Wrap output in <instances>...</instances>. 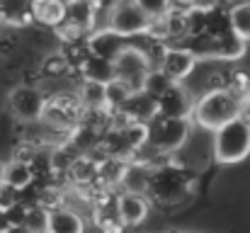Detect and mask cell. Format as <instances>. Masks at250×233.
I'll use <instances>...</instances> for the list:
<instances>
[{
    "mask_svg": "<svg viewBox=\"0 0 250 233\" xmlns=\"http://www.w3.org/2000/svg\"><path fill=\"white\" fill-rule=\"evenodd\" d=\"M241 92L233 87H214L207 90L194 105H192V119L209 131H216L219 127L229 124L231 119L238 117V105H241Z\"/></svg>",
    "mask_w": 250,
    "mask_h": 233,
    "instance_id": "obj_1",
    "label": "cell"
},
{
    "mask_svg": "<svg viewBox=\"0 0 250 233\" xmlns=\"http://www.w3.org/2000/svg\"><path fill=\"white\" fill-rule=\"evenodd\" d=\"M153 64H151V56L134 46V44H122L112 59H109V71H112V78L126 83L131 90H141L144 87V80L151 73Z\"/></svg>",
    "mask_w": 250,
    "mask_h": 233,
    "instance_id": "obj_2",
    "label": "cell"
},
{
    "mask_svg": "<svg viewBox=\"0 0 250 233\" xmlns=\"http://www.w3.org/2000/svg\"><path fill=\"white\" fill-rule=\"evenodd\" d=\"M250 155V124L243 119H231L214 131V158L224 165L241 163Z\"/></svg>",
    "mask_w": 250,
    "mask_h": 233,
    "instance_id": "obj_3",
    "label": "cell"
},
{
    "mask_svg": "<svg viewBox=\"0 0 250 233\" xmlns=\"http://www.w3.org/2000/svg\"><path fill=\"white\" fill-rule=\"evenodd\" d=\"M104 32L114 37H136V34H148L151 29V17L134 2V0H122L104 15Z\"/></svg>",
    "mask_w": 250,
    "mask_h": 233,
    "instance_id": "obj_4",
    "label": "cell"
},
{
    "mask_svg": "<svg viewBox=\"0 0 250 233\" xmlns=\"http://www.w3.org/2000/svg\"><path fill=\"white\" fill-rule=\"evenodd\" d=\"M189 134V117L175 119V117H156L153 127H148V141L158 151L177 148Z\"/></svg>",
    "mask_w": 250,
    "mask_h": 233,
    "instance_id": "obj_5",
    "label": "cell"
},
{
    "mask_svg": "<svg viewBox=\"0 0 250 233\" xmlns=\"http://www.w3.org/2000/svg\"><path fill=\"white\" fill-rule=\"evenodd\" d=\"M197 61H199V56L194 51L182 49V46H170L161 54V59L153 68H158L170 83H182L187 76H192Z\"/></svg>",
    "mask_w": 250,
    "mask_h": 233,
    "instance_id": "obj_6",
    "label": "cell"
},
{
    "mask_svg": "<svg viewBox=\"0 0 250 233\" xmlns=\"http://www.w3.org/2000/svg\"><path fill=\"white\" fill-rule=\"evenodd\" d=\"M44 105H46V97L37 87L22 85V87H15L10 92V112L17 119H22V122H37V119H42Z\"/></svg>",
    "mask_w": 250,
    "mask_h": 233,
    "instance_id": "obj_7",
    "label": "cell"
},
{
    "mask_svg": "<svg viewBox=\"0 0 250 233\" xmlns=\"http://www.w3.org/2000/svg\"><path fill=\"white\" fill-rule=\"evenodd\" d=\"M114 207H117V219H119L122 226H139L148 216V199L144 194L122 192L117 197Z\"/></svg>",
    "mask_w": 250,
    "mask_h": 233,
    "instance_id": "obj_8",
    "label": "cell"
},
{
    "mask_svg": "<svg viewBox=\"0 0 250 233\" xmlns=\"http://www.w3.org/2000/svg\"><path fill=\"white\" fill-rule=\"evenodd\" d=\"M156 102H158V117L182 119V117H189V112H192V100L180 87V83H172Z\"/></svg>",
    "mask_w": 250,
    "mask_h": 233,
    "instance_id": "obj_9",
    "label": "cell"
},
{
    "mask_svg": "<svg viewBox=\"0 0 250 233\" xmlns=\"http://www.w3.org/2000/svg\"><path fill=\"white\" fill-rule=\"evenodd\" d=\"M44 233H85L83 216L68 207H54L46 212Z\"/></svg>",
    "mask_w": 250,
    "mask_h": 233,
    "instance_id": "obj_10",
    "label": "cell"
},
{
    "mask_svg": "<svg viewBox=\"0 0 250 233\" xmlns=\"http://www.w3.org/2000/svg\"><path fill=\"white\" fill-rule=\"evenodd\" d=\"M32 20L46 27H59L66 20V2L63 0H32Z\"/></svg>",
    "mask_w": 250,
    "mask_h": 233,
    "instance_id": "obj_11",
    "label": "cell"
},
{
    "mask_svg": "<svg viewBox=\"0 0 250 233\" xmlns=\"http://www.w3.org/2000/svg\"><path fill=\"white\" fill-rule=\"evenodd\" d=\"M32 180H34V172H32L29 163L15 158V160H10V163L2 165V180H0V182H5L7 187H12V190L20 192V190L29 187Z\"/></svg>",
    "mask_w": 250,
    "mask_h": 233,
    "instance_id": "obj_12",
    "label": "cell"
},
{
    "mask_svg": "<svg viewBox=\"0 0 250 233\" xmlns=\"http://www.w3.org/2000/svg\"><path fill=\"white\" fill-rule=\"evenodd\" d=\"M119 182L124 185V192H134V194H146L148 185H151V172L141 165V163H131L122 168Z\"/></svg>",
    "mask_w": 250,
    "mask_h": 233,
    "instance_id": "obj_13",
    "label": "cell"
},
{
    "mask_svg": "<svg viewBox=\"0 0 250 233\" xmlns=\"http://www.w3.org/2000/svg\"><path fill=\"white\" fill-rule=\"evenodd\" d=\"M229 24L233 37H238L241 42H250V0L233 2V7L229 10Z\"/></svg>",
    "mask_w": 250,
    "mask_h": 233,
    "instance_id": "obj_14",
    "label": "cell"
},
{
    "mask_svg": "<svg viewBox=\"0 0 250 233\" xmlns=\"http://www.w3.org/2000/svg\"><path fill=\"white\" fill-rule=\"evenodd\" d=\"M32 0H0V20L7 24H27L32 20Z\"/></svg>",
    "mask_w": 250,
    "mask_h": 233,
    "instance_id": "obj_15",
    "label": "cell"
},
{
    "mask_svg": "<svg viewBox=\"0 0 250 233\" xmlns=\"http://www.w3.org/2000/svg\"><path fill=\"white\" fill-rule=\"evenodd\" d=\"M78 100L85 109H104V83L85 78L78 90Z\"/></svg>",
    "mask_w": 250,
    "mask_h": 233,
    "instance_id": "obj_16",
    "label": "cell"
},
{
    "mask_svg": "<svg viewBox=\"0 0 250 233\" xmlns=\"http://www.w3.org/2000/svg\"><path fill=\"white\" fill-rule=\"evenodd\" d=\"M131 92H134V90H131L126 83L117 80V78L104 80V109H114V112H119L122 105L129 100Z\"/></svg>",
    "mask_w": 250,
    "mask_h": 233,
    "instance_id": "obj_17",
    "label": "cell"
},
{
    "mask_svg": "<svg viewBox=\"0 0 250 233\" xmlns=\"http://www.w3.org/2000/svg\"><path fill=\"white\" fill-rule=\"evenodd\" d=\"M42 122L56 127V129H68L73 124V117H71V109L59 102V100H46L44 105V112H42Z\"/></svg>",
    "mask_w": 250,
    "mask_h": 233,
    "instance_id": "obj_18",
    "label": "cell"
},
{
    "mask_svg": "<svg viewBox=\"0 0 250 233\" xmlns=\"http://www.w3.org/2000/svg\"><path fill=\"white\" fill-rule=\"evenodd\" d=\"M151 20H163L170 15V10H172V2L170 0H134Z\"/></svg>",
    "mask_w": 250,
    "mask_h": 233,
    "instance_id": "obj_19",
    "label": "cell"
},
{
    "mask_svg": "<svg viewBox=\"0 0 250 233\" xmlns=\"http://www.w3.org/2000/svg\"><path fill=\"white\" fill-rule=\"evenodd\" d=\"M46 212L49 209H27V214H24V226L29 229L32 233H44V229H46Z\"/></svg>",
    "mask_w": 250,
    "mask_h": 233,
    "instance_id": "obj_20",
    "label": "cell"
},
{
    "mask_svg": "<svg viewBox=\"0 0 250 233\" xmlns=\"http://www.w3.org/2000/svg\"><path fill=\"white\" fill-rule=\"evenodd\" d=\"M17 204V190L7 187L5 182H0V209H12Z\"/></svg>",
    "mask_w": 250,
    "mask_h": 233,
    "instance_id": "obj_21",
    "label": "cell"
},
{
    "mask_svg": "<svg viewBox=\"0 0 250 233\" xmlns=\"http://www.w3.org/2000/svg\"><path fill=\"white\" fill-rule=\"evenodd\" d=\"M122 0H92V7H95V20H100V17H104L114 5H119Z\"/></svg>",
    "mask_w": 250,
    "mask_h": 233,
    "instance_id": "obj_22",
    "label": "cell"
},
{
    "mask_svg": "<svg viewBox=\"0 0 250 233\" xmlns=\"http://www.w3.org/2000/svg\"><path fill=\"white\" fill-rule=\"evenodd\" d=\"M238 119H243L246 124H250V97L248 95L241 97V105H238Z\"/></svg>",
    "mask_w": 250,
    "mask_h": 233,
    "instance_id": "obj_23",
    "label": "cell"
},
{
    "mask_svg": "<svg viewBox=\"0 0 250 233\" xmlns=\"http://www.w3.org/2000/svg\"><path fill=\"white\" fill-rule=\"evenodd\" d=\"M12 221H10V216H7V212L5 209H0V233L7 231V226H10Z\"/></svg>",
    "mask_w": 250,
    "mask_h": 233,
    "instance_id": "obj_24",
    "label": "cell"
},
{
    "mask_svg": "<svg viewBox=\"0 0 250 233\" xmlns=\"http://www.w3.org/2000/svg\"><path fill=\"white\" fill-rule=\"evenodd\" d=\"M5 233H32V231H29V229H27L24 224H10Z\"/></svg>",
    "mask_w": 250,
    "mask_h": 233,
    "instance_id": "obj_25",
    "label": "cell"
},
{
    "mask_svg": "<svg viewBox=\"0 0 250 233\" xmlns=\"http://www.w3.org/2000/svg\"><path fill=\"white\" fill-rule=\"evenodd\" d=\"M170 2H175V5H182V7H194L199 0H170Z\"/></svg>",
    "mask_w": 250,
    "mask_h": 233,
    "instance_id": "obj_26",
    "label": "cell"
},
{
    "mask_svg": "<svg viewBox=\"0 0 250 233\" xmlns=\"http://www.w3.org/2000/svg\"><path fill=\"white\" fill-rule=\"evenodd\" d=\"M246 95H248V97H250V83H248V87H246Z\"/></svg>",
    "mask_w": 250,
    "mask_h": 233,
    "instance_id": "obj_27",
    "label": "cell"
},
{
    "mask_svg": "<svg viewBox=\"0 0 250 233\" xmlns=\"http://www.w3.org/2000/svg\"><path fill=\"white\" fill-rule=\"evenodd\" d=\"M0 180H2V163H0Z\"/></svg>",
    "mask_w": 250,
    "mask_h": 233,
    "instance_id": "obj_28",
    "label": "cell"
},
{
    "mask_svg": "<svg viewBox=\"0 0 250 233\" xmlns=\"http://www.w3.org/2000/svg\"><path fill=\"white\" fill-rule=\"evenodd\" d=\"M63 2H68V0H63Z\"/></svg>",
    "mask_w": 250,
    "mask_h": 233,
    "instance_id": "obj_29",
    "label": "cell"
},
{
    "mask_svg": "<svg viewBox=\"0 0 250 233\" xmlns=\"http://www.w3.org/2000/svg\"><path fill=\"white\" fill-rule=\"evenodd\" d=\"M90 2H92V0H90Z\"/></svg>",
    "mask_w": 250,
    "mask_h": 233,
    "instance_id": "obj_30",
    "label": "cell"
}]
</instances>
